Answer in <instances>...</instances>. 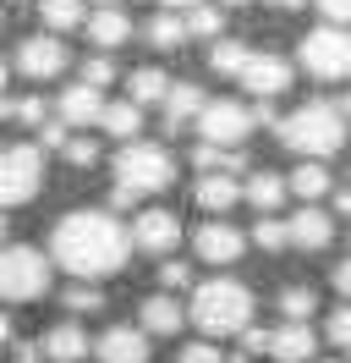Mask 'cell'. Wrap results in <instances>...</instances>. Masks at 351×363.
<instances>
[{"mask_svg":"<svg viewBox=\"0 0 351 363\" xmlns=\"http://www.w3.org/2000/svg\"><path fill=\"white\" fill-rule=\"evenodd\" d=\"M127 226L110 215V209H71V215H61L55 220V231H50V264H61V270H71L77 281H105V275H115L121 264H127Z\"/></svg>","mask_w":351,"mask_h":363,"instance_id":"cell-1","label":"cell"},{"mask_svg":"<svg viewBox=\"0 0 351 363\" xmlns=\"http://www.w3.org/2000/svg\"><path fill=\"white\" fill-rule=\"evenodd\" d=\"M275 133H280V143L291 149V155L329 160L340 143H346V116L335 111L329 99H313V105H302V111L280 116V121H275Z\"/></svg>","mask_w":351,"mask_h":363,"instance_id":"cell-2","label":"cell"},{"mask_svg":"<svg viewBox=\"0 0 351 363\" xmlns=\"http://www.w3.org/2000/svg\"><path fill=\"white\" fill-rule=\"evenodd\" d=\"M192 325L203 336H241L253 325V292L231 275H214V281L192 286Z\"/></svg>","mask_w":351,"mask_h":363,"instance_id":"cell-3","label":"cell"},{"mask_svg":"<svg viewBox=\"0 0 351 363\" xmlns=\"http://www.w3.org/2000/svg\"><path fill=\"white\" fill-rule=\"evenodd\" d=\"M171 182H176V160L159 143H143V138L121 143V155H115V187H127L132 199H143V193H165Z\"/></svg>","mask_w":351,"mask_h":363,"instance_id":"cell-4","label":"cell"},{"mask_svg":"<svg viewBox=\"0 0 351 363\" xmlns=\"http://www.w3.org/2000/svg\"><path fill=\"white\" fill-rule=\"evenodd\" d=\"M50 292V259L39 248L6 242L0 248V303H33Z\"/></svg>","mask_w":351,"mask_h":363,"instance_id":"cell-5","label":"cell"},{"mask_svg":"<svg viewBox=\"0 0 351 363\" xmlns=\"http://www.w3.org/2000/svg\"><path fill=\"white\" fill-rule=\"evenodd\" d=\"M297 61L302 72L324 77V83H340L351 77V28H313L297 39Z\"/></svg>","mask_w":351,"mask_h":363,"instance_id":"cell-6","label":"cell"},{"mask_svg":"<svg viewBox=\"0 0 351 363\" xmlns=\"http://www.w3.org/2000/svg\"><path fill=\"white\" fill-rule=\"evenodd\" d=\"M39 187H44V155L33 143L0 149V215L28 204V199H39Z\"/></svg>","mask_w":351,"mask_h":363,"instance_id":"cell-7","label":"cell"},{"mask_svg":"<svg viewBox=\"0 0 351 363\" xmlns=\"http://www.w3.org/2000/svg\"><path fill=\"white\" fill-rule=\"evenodd\" d=\"M197 138L209 143V149H241L247 138H253V111L236 105V99H209L203 111H197Z\"/></svg>","mask_w":351,"mask_h":363,"instance_id":"cell-8","label":"cell"},{"mask_svg":"<svg viewBox=\"0 0 351 363\" xmlns=\"http://www.w3.org/2000/svg\"><path fill=\"white\" fill-rule=\"evenodd\" d=\"M236 83L253 94V99H275V94L291 89V61H285V55H269V50H253Z\"/></svg>","mask_w":351,"mask_h":363,"instance_id":"cell-9","label":"cell"},{"mask_svg":"<svg viewBox=\"0 0 351 363\" xmlns=\"http://www.w3.org/2000/svg\"><path fill=\"white\" fill-rule=\"evenodd\" d=\"M66 45L55 39V33H33V39H22L17 45V67L33 77V83H50V77H61L66 72Z\"/></svg>","mask_w":351,"mask_h":363,"instance_id":"cell-10","label":"cell"},{"mask_svg":"<svg viewBox=\"0 0 351 363\" xmlns=\"http://www.w3.org/2000/svg\"><path fill=\"white\" fill-rule=\"evenodd\" d=\"M127 242H137L143 253H171L181 242V220H176L171 209H143L137 220H132Z\"/></svg>","mask_w":351,"mask_h":363,"instance_id":"cell-11","label":"cell"},{"mask_svg":"<svg viewBox=\"0 0 351 363\" xmlns=\"http://www.w3.org/2000/svg\"><path fill=\"white\" fill-rule=\"evenodd\" d=\"M285 242H291V248H302V253H318V248L335 242V220H329L318 204H302L291 220H285Z\"/></svg>","mask_w":351,"mask_h":363,"instance_id":"cell-12","label":"cell"},{"mask_svg":"<svg viewBox=\"0 0 351 363\" xmlns=\"http://www.w3.org/2000/svg\"><path fill=\"white\" fill-rule=\"evenodd\" d=\"M192 248H197L203 264H236L241 248H247V237H241L236 226H225V220H209V226H197Z\"/></svg>","mask_w":351,"mask_h":363,"instance_id":"cell-13","label":"cell"},{"mask_svg":"<svg viewBox=\"0 0 351 363\" xmlns=\"http://www.w3.org/2000/svg\"><path fill=\"white\" fill-rule=\"evenodd\" d=\"M93 358L99 363H149V336L132 330V325H110L105 336L93 341Z\"/></svg>","mask_w":351,"mask_h":363,"instance_id":"cell-14","label":"cell"},{"mask_svg":"<svg viewBox=\"0 0 351 363\" xmlns=\"http://www.w3.org/2000/svg\"><path fill=\"white\" fill-rule=\"evenodd\" d=\"M269 358L275 363H313L318 358L313 325H280V330H269Z\"/></svg>","mask_w":351,"mask_h":363,"instance_id":"cell-15","label":"cell"},{"mask_svg":"<svg viewBox=\"0 0 351 363\" xmlns=\"http://www.w3.org/2000/svg\"><path fill=\"white\" fill-rule=\"evenodd\" d=\"M137 319H143V325H137V330H143V336H176V330H181V303H176L171 292H154V297H143V308H137Z\"/></svg>","mask_w":351,"mask_h":363,"instance_id":"cell-16","label":"cell"},{"mask_svg":"<svg viewBox=\"0 0 351 363\" xmlns=\"http://www.w3.org/2000/svg\"><path fill=\"white\" fill-rule=\"evenodd\" d=\"M39 358H50V363H77V358H88V330H83V325H55V330H44Z\"/></svg>","mask_w":351,"mask_h":363,"instance_id":"cell-17","label":"cell"},{"mask_svg":"<svg viewBox=\"0 0 351 363\" xmlns=\"http://www.w3.org/2000/svg\"><path fill=\"white\" fill-rule=\"evenodd\" d=\"M159 105H165V127L176 133V127H187V121H197V111L209 105V94L197 89V83H171Z\"/></svg>","mask_w":351,"mask_h":363,"instance_id":"cell-18","label":"cell"},{"mask_svg":"<svg viewBox=\"0 0 351 363\" xmlns=\"http://www.w3.org/2000/svg\"><path fill=\"white\" fill-rule=\"evenodd\" d=\"M83 28H88V39L99 50H115V45H127L132 39V17L127 11H115V6H99L93 17H83Z\"/></svg>","mask_w":351,"mask_h":363,"instance_id":"cell-19","label":"cell"},{"mask_svg":"<svg viewBox=\"0 0 351 363\" xmlns=\"http://www.w3.org/2000/svg\"><path fill=\"white\" fill-rule=\"evenodd\" d=\"M99 111H105V94L88 89V83L61 94V121L66 127H99Z\"/></svg>","mask_w":351,"mask_h":363,"instance_id":"cell-20","label":"cell"},{"mask_svg":"<svg viewBox=\"0 0 351 363\" xmlns=\"http://www.w3.org/2000/svg\"><path fill=\"white\" fill-rule=\"evenodd\" d=\"M231 204H241V182L225 177V171H209V177H197V209H209V215H225Z\"/></svg>","mask_w":351,"mask_h":363,"instance_id":"cell-21","label":"cell"},{"mask_svg":"<svg viewBox=\"0 0 351 363\" xmlns=\"http://www.w3.org/2000/svg\"><path fill=\"white\" fill-rule=\"evenodd\" d=\"M241 199L258 209V215H275V209L285 204V177H275V171H253V177L241 182Z\"/></svg>","mask_w":351,"mask_h":363,"instance_id":"cell-22","label":"cell"},{"mask_svg":"<svg viewBox=\"0 0 351 363\" xmlns=\"http://www.w3.org/2000/svg\"><path fill=\"white\" fill-rule=\"evenodd\" d=\"M99 127H105L110 138H121V143H132V138L143 133V111H137L132 99H110L105 111H99Z\"/></svg>","mask_w":351,"mask_h":363,"instance_id":"cell-23","label":"cell"},{"mask_svg":"<svg viewBox=\"0 0 351 363\" xmlns=\"http://www.w3.org/2000/svg\"><path fill=\"white\" fill-rule=\"evenodd\" d=\"M39 6V17H44V28L61 39V33H71V28H83V17H88V6L83 0H33Z\"/></svg>","mask_w":351,"mask_h":363,"instance_id":"cell-24","label":"cell"},{"mask_svg":"<svg viewBox=\"0 0 351 363\" xmlns=\"http://www.w3.org/2000/svg\"><path fill=\"white\" fill-rule=\"evenodd\" d=\"M285 193H297L302 204H313V199H324L329 193V171L318 165V160H302L291 177H285Z\"/></svg>","mask_w":351,"mask_h":363,"instance_id":"cell-25","label":"cell"},{"mask_svg":"<svg viewBox=\"0 0 351 363\" xmlns=\"http://www.w3.org/2000/svg\"><path fill=\"white\" fill-rule=\"evenodd\" d=\"M165 89H171V77H165L159 67H143V72H132V94H127V99L143 111V105H159V99H165Z\"/></svg>","mask_w":351,"mask_h":363,"instance_id":"cell-26","label":"cell"},{"mask_svg":"<svg viewBox=\"0 0 351 363\" xmlns=\"http://www.w3.org/2000/svg\"><path fill=\"white\" fill-rule=\"evenodd\" d=\"M313 308H318V292H313V286H285V292H280L285 325H307V319H313Z\"/></svg>","mask_w":351,"mask_h":363,"instance_id":"cell-27","label":"cell"},{"mask_svg":"<svg viewBox=\"0 0 351 363\" xmlns=\"http://www.w3.org/2000/svg\"><path fill=\"white\" fill-rule=\"evenodd\" d=\"M247 55H253V45H236V39H214V50H209V67L225 72V77H241Z\"/></svg>","mask_w":351,"mask_h":363,"instance_id":"cell-28","label":"cell"},{"mask_svg":"<svg viewBox=\"0 0 351 363\" xmlns=\"http://www.w3.org/2000/svg\"><path fill=\"white\" fill-rule=\"evenodd\" d=\"M149 39H154V50H181L187 28H181V17H176V11H159V17L149 23Z\"/></svg>","mask_w":351,"mask_h":363,"instance_id":"cell-29","label":"cell"},{"mask_svg":"<svg viewBox=\"0 0 351 363\" xmlns=\"http://www.w3.org/2000/svg\"><path fill=\"white\" fill-rule=\"evenodd\" d=\"M181 28H187L192 39H219V11L214 6H192V11L181 17Z\"/></svg>","mask_w":351,"mask_h":363,"instance_id":"cell-30","label":"cell"},{"mask_svg":"<svg viewBox=\"0 0 351 363\" xmlns=\"http://www.w3.org/2000/svg\"><path fill=\"white\" fill-rule=\"evenodd\" d=\"M66 308H71V314H99V308H105V292L88 286V281H77V286H66Z\"/></svg>","mask_w":351,"mask_h":363,"instance_id":"cell-31","label":"cell"},{"mask_svg":"<svg viewBox=\"0 0 351 363\" xmlns=\"http://www.w3.org/2000/svg\"><path fill=\"white\" fill-rule=\"evenodd\" d=\"M253 242H258V248H269V253L291 248V242H285V220H275V215H258V226H253Z\"/></svg>","mask_w":351,"mask_h":363,"instance_id":"cell-32","label":"cell"},{"mask_svg":"<svg viewBox=\"0 0 351 363\" xmlns=\"http://www.w3.org/2000/svg\"><path fill=\"white\" fill-rule=\"evenodd\" d=\"M83 83L105 94L110 83H115V61H110V55H88V61H83Z\"/></svg>","mask_w":351,"mask_h":363,"instance_id":"cell-33","label":"cell"},{"mask_svg":"<svg viewBox=\"0 0 351 363\" xmlns=\"http://www.w3.org/2000/svg\"><path fill=\"white\" fill-rule=\"evenodd\" d=\"M66 165H77V171H88V165H99V143L93 138H66Z\"/></svg>","mask_w":351,"mask_h":363,"instance_id":"cell-34","label":"cell"},{"mask_svg":"<svg viewBox=\"0 0 351 363\" xmlns=\"http://www.w3.org/2000/svg\"><path fill=\"white\" fill-rule=\"evenodd\" d=\"M329 341H335V347H340V352H351V303H340V308H335V314H329Z\"/></svg>","mask_w":351,"mask_h":363,"instance_id":"cell-35","label":"cell"},{"mask_svg":"<svg viewBox=\"0 0 351 363\" xmlns=\"http://www.w3.org/2000/svg\"><path fill=\"white\" fill-rule=\"evenodd\" d=\"M176 363H225V352H219L214 341H192V347L176 352Z\"/></svg>","mask_w":351,"mask_h":363,"instance_id":"cell-36","label":"cell"},{"mask_svg":"<svg viewBox=\"0 0 351 363\" xmlns=\"http://www.w3.org/2000/svg\"><path fill=\"white\" fill-rule=\"evenodd\" d=\"M159 281H165L171 292H181V286H192V264H181V259H171V264H159Z\"/></svg>","mask_w":351,"mask_h":363,"instance_id":"cell-37","label":"cell"},{"mask_svg":"<svg viewBox=\"0 0 351 363\" xmlns=\"http://www.w3.org/2000/svg\"><path fill=\"white\" fill-rule=\"evenodd\" d=\"M22 121V127H33V133H39L44 127V99H33V94H28V99H17V111H11Z\"/></svg>","mask_w":351,"mask_h":363,"instance_id":"cell-38","label":"cell"},{"mask_svg":"<svg viewBox=\"0 0 351 363\" xmlns=\"http://www.w3.org/2000/svg\"><path fill=\"white\" fill-rule=\"evenodd\" d=\"M324 28H351V0H318Z\"/></svg>","mask_w":351,"mask_h":363,"instance_id":"cell-39","label":"cell"},{"mask_svg":"<svg viewBox=\"0 0 351 363\" xmlns=\"http://www.w3.org/2000/svg\"><path fill=\"white\" fill-rule=\"evenodd\" d=\"M66 138H71V133H66V121H44L33 149H39V155H44V149H66Z\"/></svg>","mask_w":351,"mask_h":363,"instance_id":"cell-40","label":"cell"},{"mask_svg":"<svg viewBox=\"0 0 351 363\" xmlns=\"http://www.w3.org/2000/svg\"><path fill=\"white\" fill-rule=\"evenodd\" d=\"M247 352H269V330H253V325H247V330H241V358H247Z\"/></svg>","mask_w":351,"mask_h":363,"instance_id":"cell-41","label":"cell"},{"mask_svg":"<svg viewBox=\"0 0 351 363\" xmlns=\"http://www.w3.org/2000/svg\"><path fill=\"white\" fill-rule=\"evenodd\" d=\"M219 155H225V149H209V143H197L192 165H197V171H203V177H209V171H219Z\"/></svg>","mask_w":351,"mask_h":363,"instance_id":"cell-42","label":"cell"},{"mask_svg":"<svg viewBox=\"0 0 351 363\" xmlns=\"http://www.w3.org/2000/svg\"><path fill=\"white\" fill-rule=\"evenodd\" d=\"M329 281H335V292L346 297L351 303V259H340V264H335V275H329Z\"/></svg>","mask_w":351,"mask_h":363,"instance_id":"cell-43","label":"cell"},{"mask_svg":"<svg viewBox=\"0 0 351 363\" xmlns=\"http://www.w3.org/2000/svg\"><path fill=\"white\" fill-rule=\"evenodd\" d=\"M275 121H280V116H275V105H269V99H258V105H253V127H275Z\"/></svg>","mask_w":351,"mask_h":363,"instance_id":"cell-44","label":"cell"},{"mask_svg":"<svg viewBox=\"0 0 351 363\" xmlns=\"http://www.w3.org/2000/svg\"><path fill=\"white\" fill-rule=\"evenodd\" d=\"M335 209H340V215H351V187H340V193H335Z\"/></svg>","mask_w":351,"mask_h":363,"instance_id":"cell-45","label":"cell"},{"mask_svg":"<svg viewBox=\"0 0 351 363\" xmlns=\"http://www.w3.org/2000/svg\"><path fill=\"white\" fill-rule=\"evenodd\" d=\"M192 6H203V0H165V11H192Z\"/></svg>","mask_w":351,"mask_h":363,"instance_id":"cell-46","label":"cell"},{"mask_svg":"<svg viewBox=\"0 0 351 363\" xmlns=\"http://www.w3.org/2000/svg\"><path fill=\"white\" fill-rule=\"evenodd\" d=\"M11 341V314H0V347Z\"/></svg>","mask_w":351,"mask_h":363,"instance_id":"cell-47","label":"cell"},{"mask_svg":"<svg viewBox=\"0 0 351 363\" xmlns=\"http://www.w3.org/2000/svg\"><path fill=\"white\" fill-rule=\"evenodd\" d=\"M17 111V105H11V99H6V94H0V121H6V116Z\"/></svg>","mask_w":351,"mask_h":363,"instance_id":"cell-48","label":"cell"},{"mask_svg":"<svg viewBox=\"0 0 351 363\" xmlns=\"http://www.w3.org/2000/svg\"><path fill=\"white\" fill-rule=\"evenodd\" d=\"M269 6H280V11H291V6H307V0H269Z\"/></svg>","mask_w":351,"mask_h":363,"instance_id":"cell-49","label":"cell"},{"mask_svg":"<svg viewBox=\"0 0 351 363\" xmlns=\"http://www.w3.org/2000/svg\"><path fill=\"white\" fill-rule=\"evenodd\" d=\"M6 231H11V220H6V215H0V248H6Z\"/></svg>","mask_w":351,"mask_h":363,"instance_id":"cell-50","label":"cell"},{"mask_svg":"<svg viewBox=\"0 0 351 363\" xmlns=\"http://www.w3.org/2000/svg\"><path fill=\"white\" fill-rule=\"evenodd\" d=\"M219 6H247V0H219Z\"/></svg>","mask_w":351,"mask_h":363,"instance_id":"cell-51","label":"cell"},{"mask_svg":"<svg viewBox=\"0 0 351 363\" xmlns=\"http://www.w3.org/2000/svg\"><path fill=\"white\" fill-rule=\"evenodd\" d=\"M0 89H6V61H0Z\"/></svg>","mask_w":351,"mask_h":363,"instance_id":"cell-52","label":"cell"},{"mask_svg":"<svg viewBox=\"0 0 351 363\" xmlns=\"http://www.w3.org/2000/svg\"><path fill=\"white\" fill-rule=\"evenodd\" d=\"M99 6H115V0H99Z\"/></svg>","mask_w":351,"mask_h":363,"instance_id":"cell-53","label":"cell"},{"mask_svg":"<svg viewBox=\"0 0 351 363\" xmlns=\"http://www.w3.org/2000/svg\"><path fill=\"white\" fill-rule=\"evenodd\" d=\"M324 363H340V358H324Z\"/></svg>","mask_w":351,"mask_h":363,"instance_id":"cell-54","label":"cell"},{"mask_svg":"<svg viewBox=\"0 0 351 363\" xmlns=\"http://www.w3.org/2000/svg\"><path fill=\"white\" fill-rule=\"evenodd\" d=\"M0 23H6V11H0Z\"/></svg>","mask_w":351,"mask_h":363,"instance_id":"cell-55","label":"cell"},{"mask_svg":"<svg viewBox=\"0 0 351 363\" xmlns=\"http://www.w3.org/2000/svg\"><path fill=\"white\" fill-rule=\"evenodd\" d=\"M22 6H28V0H22Z\"/></svg>","mask_w":351,"mask_h":363,"instance_id":"cell-56","label":"cell"},{"mask_svg":"<svg viewBox=\"0 0 351 363\" xmlns=\"http://www.w3.org/2000/svg\"><path fill=\"white\" fill-rule=\"evenodd\" d=\"M346 187H351V182H346Z\"/></svg>","mask_w":351,"mask_h":363,"instance_id":"cell-57","label":"cell"}]
</instances>
